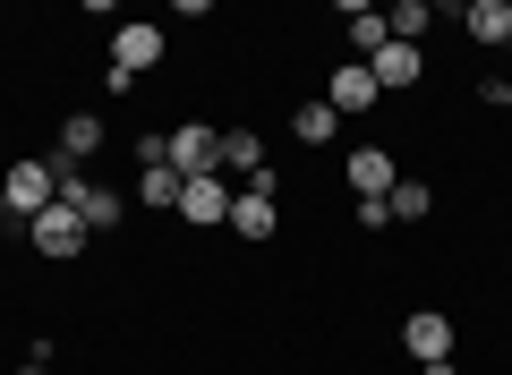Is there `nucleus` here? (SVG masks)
<instances>
[{"instance_id":"nucleus-1","label":"nucleus","mask_w":512,"mask_h":375,"mask_svg":"<svg viewBox=\"0 0 512 375\" xmlns=\"http://www.w3.org/2000/svg\"><path fill=\"white\" fill-rule=\"evenodd\" d=\"M163 162H171L180 179H205V171L222 162V128H214V120H180V128H163Z\"/></svg>"},{"instance_id":"nucleus-2","label":"nucleus","mask_w":512,"mask_h":375,"mask_svg":"<svg viewBox=\"0 0 512 375\" xmlns=\"http://www.w3.org/2000/svg\"><path fill=\"white\" fill-rule=\"evenodd\" d=\"M0 197H9V214H18V222H35L43 205H60V188H52V162H43V154L9 162V171H0Z\"/></svg>"},{"instance_id":"nucleus-3","label":"nucleus","mask_w":512,"mask_h":375,"mask_svg":"<svg viewBox=\"0 0 512 375\" xmlns=\"http://www.w3.org/2000/svg\"><path fill=\"white\" fill-rule=\"evenodd\" d=\"M163 26L154 18H120V35H111V77H146V69H163Z\"/></svg>"},{"instance_id":"nucleus-4","label":"nucleus","mask_w":512,"mask_h":375,"mask_svg":"<svg viewBox=\"0 0 512 375\" xmlns=\"http://www.w3.org/2000/svg\"><path fill=\"white\" fill-rule=\"evenodd\" d=\"M231 197H239V188H231L222 171H205V179H180V222H188V231H214V222L231 231Z\"/></svg>"},{"instance_id":"nucleus-5","label":"nucleus","mask_w":512,"mask_h":375,"mask_svg":"<svg viewBox=\"0 0 512 375\" xmlns=\"http://www.w3.org/2000/svg\"><path fill=\"white\" fill-rule=\"evenodd\" d=\"M26 239H35V248L52 256V265H69V256H86V239H94V231L69 214V205H43V214L26 222Z\"/></svg>"},{"instance_id":"nucleus-6","label":"nucleus","mask_w":512,"mask_h":375,"mask_svg":"<svg viewBox=\"0 0 512 375\" xmlns=\"http://www.w3.org/2000/svg\"><path fill=\"white\" fill-rule=\"evenodd\" d=\"M453 316H444V307H410V316H402V350L410 358H419V367H427V358H453Z\"/></svg>"},{"instance_id":"nucleus-7","label":"nucleus","mask_w":512,"mask_h":375,"mask_svg":"<svg viewBox=\"0 0 512 375\" xmlns=\"http://www.w3.org/2000/svg\"><path fill=\"white\" fill-rule=\"evenodd\" d=\"M231 231L265 248V239L282 231V197H265V188H239V197H231Z\"/></svg>"},{"instance_id":"nucleus-8","label":"nucleus","mask_w":512,"mask_h":375,"mask_svg":"<svg viewBox=\"0 0 512 375\" xmlns=\"http://www.w3.org/2000/svg\"><path fill=\"white\" fill-rule=\"evenodd\" d=\"M342 179L359 188V197H393V179H402L393 171V145H359V154L342 162Z\"/></svg>"},{"instance_id":"nucleus-9","label":"nucleus","mask_w":512,"mask_h":375,"mask_svg":"<svg viewBox=\"0 0 512 375\" xmlns=\"http://www.w3.org/2000/svg\"><path fill=\"white\" fill-rule=\"evenodd\" d=\"M367 77H376V94L384 86L402 94V86H419V77H427V52H419V43H384V52L367 60Z\"/></svg>"},{"instance_id":"nucleus-10","label":"nucleus","mask_w":512,"mask_h":375,"mask_svg":"<svg viewBox=\"0 0 512 375\" xmlns=\"http://www.w3.org/2000/svg\"><path fill=\"white\" fill-rule=\"evenodd\" d=\"M214 171L231 179V188H248V179L265 171V137H256V128H222V162Z\"/></svg>"},{"instance_id":"nucleus-11","label":"nucleus","mask_w":512,"mask_h":375,"mask_svg":"<svg viewBox=\"0 0 512 375\" xmlns=\"http://www.w3.org/2000/svg\"><path fill=\"white\" fill-rule=\"evenodd\" d=\"M325 103L342 111V120H350V111H376V77H367V60H342V69L325 77Z\"/></svg>"},{"instance_id":"nucleus-12","label":"nucleus","mask_w":512,"mask_h":375,"mask_svg":"<svg viewBox=\"0 0 512 375\" xmlns=\"http://www.w3.org/2000/svg\"><path fill=\"white\" fill-rule=\"evenodd\" d=\"M461 35L470 43H512V0H470V9H453Z\"/></svg>"},{"instance_id":"nucleus-13","label":"nucleus","mask_w":512,"mask_h":375,"mask_svg":"<svg viewBox=\"0 0 512 375\" xmlns=\"http://www.w3.org/2000/svg\"><path fill=\"white\" fill-rule=\"evenodd\" d=\"M86 154H103V111H69L60 120V162H86Z\"/></svg>"},{"instance_id":"nucleus-14","label":"nucleus","mask_w":512,"mask_h":375,"mask_svg":"<svg viewBox=\"0 0 512 375\" xmlns=\"http://www.w3.org/2000/svg\"><path fill=\"white\" fill-rule=\"evenodd\" d=\"M342 35H350V52H359V60H376L384 43H393V35H384V18H376V9H359V0H342Z\"/></svg>"},{"instance_id":"nucleus-15","label":"nucleus","mask_w":512,"mask_h":375,"mask_svg":"<svg viewBox=\"0 0 512 375\" xmlns=\"http://www.w3.org/2000/svg\"><path fill=\"white\" fill-rule=\"evenodd\" d=\"M137 205H154V214H180V171H171V162H146V171H137Z\"/></svg>"},{"instance_id":"nucleus-16","label":"nucleus","mask_w":512,"mask_h":375,"mask_svg":"<svg viewBox=\"0 0 512 375\" xmlns=\"http://www.w3.org/2000/svg\"><path fill=\"white\" fill-rule=\"evenodd\" d=\"M333 128H342V111H333L325 94H316V103H299V111H291V137H299V145H333Z\"/></svg>"},{"instance_id":"nucleus-17","label":"nucleus","mask_w":512,"mask_h":375,"mask_svg":"<svg viewBox=\"0 0 512 375\" xmlns=\"http://www.w3.org/2000/svg\"><path fill=\"white\" fill-rule=\"evenodd\" d=\"M384 205H393V222H427V214H436V188H427V179H393V197H384Z\"/></svg>"},{"instance_id":"nucleus-18","label":"nucleus","mask_w":512,"mask_h":375,"mask_svg":"<svg viewBox=\"0 0 512 375\" xmlns=\"http://www.w3.org/2000/svg\"><path fill=\"white\" fill-rule=\"evenodd\" d=\"M427 26H436V9H427V0H393V18H384V35H393V43H419Z\"/></svg>"},{"instance_id":"nucleus-19","label":"nucleus","mask_w":512,"mask_h":375,"mask_svg":"<svg viewBox=\"0 0 512 375\" xmlns=\"http://www.w3.org/2000/svg\"><path fill=\"white\" fill-rule=\"evenodd\" d=\"M478 103H487V111H512V77L487 69V77H478Z\"/></svg>"},{"instance_id":"nucleus-20","label":"nucleus","mask_w":512,"mask_h":375,"mask_svg":"<svg viewBox=\"0 0 512 375\" xmlns=\"http://www.w3.org/2000/svg\"><path fill=\"white\" fill-rule=\"evenodd\" d=\"M18 375H52V341H43V350H35V358H26V367H18Z\"/></svg>"},{"instance_id":"nucleus-21","label":"nucleus","mask_w":512,"mask_h":375,"mask_svg":"<svg viewBox=\"0 0 512 375\" xmlns=\"http://www.w3.org/2000/svg\"><path fill=\"white\" fill-rule=\"evenodd\" d=\"M18 231H26V222H18V214H9V197H0V239H18Z\"/></svg>"},{"instance_id":"nucleus-22","label":"nucleus","mask_w":512,"mask_h":375,"mask_svg":"<svg viewBox=\"0 0 512 375\" xmlns=\"http://www.w3.org/2000/svg\"><path fill=\"white\" fill-rule=\"evenodd\" d=\"M419 375H461V367H453V358H427V367H419Z\"/></svg>"}]
</instances>
